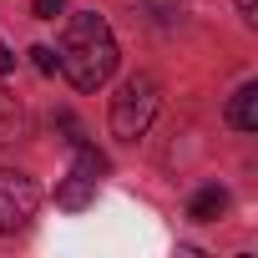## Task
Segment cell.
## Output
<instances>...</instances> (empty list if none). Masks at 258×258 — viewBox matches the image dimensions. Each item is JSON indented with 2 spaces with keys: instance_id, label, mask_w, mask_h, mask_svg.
Wrapping results in <instances>:
<instances>
[{
  "instance_id": "6da1fadb",
  "label": "cell",
  "mask_w": 258,
  "mask_h": 258,
  "mask_svg": "<svg viewBox=\"0 0 258 258\" xmlns=\"http://www.w3.org/2000/svg\"><path fill=\"white\" fill-rule=\"evenodd\" d=\"M56 56H61V71L71 76L76 91H96L116 71V36L96 11H81V16L66 21V36H61Z\"/></svg>"
},
{
  "instance_id": "7a4b0ae2",
  "label": "cell",
  "mask_w": 258,
  "mask_h": 258,
  "mask_svg": "<svg viewBox=\"0 0 258 258\" xmlns=\"http://www.w3.org/2000/svg\"><path fill=\"white\" fill-rule=\"evenodd\" d=\"M152 116H157V81L152 76H126V86L111 96V132L121 137V142H137L147 126H152Z\"/></svg>"
},
{
  "instance_id": "3957f363",
  "label": "cell",
  "mask_w": 258,
  "mask_h": 258,
  "mask_svg": "<svg viewBox=\"0 0 258 258\" xmlns=\"http://www.w3.org/2000/svg\"><path fill=\"white\" fill-rule=\"evenodd\" d=\"M41 208V187L26 172H0V233H16Z\"/></svg>"
},
{
  "instance_id": "277c9868",
  "label": "cell",
  "mask_w": 258,
  "mask_h": 258,
  "mask_svg": "<svg viewBox=\"0 0 258 258\" xmlns=\"http://www.w3.org/2000/svg\"><path fill=\"white\" fill-rule=\"evenodd\" d=\"M228 126H238V132H258V86H238L233 101H228Z\"/></svg>"
},
{
  "instance_id": "5b68a950",
  "label": "cell",
  "mask_w": 258,
  "mask_h": 258,
  "mask_svg": "<svg viewBox=\"0 0 258 258\" xmlns=\"http://www.w3.org/2000/svg\"><path fill=\"white\" fill-rule=\"evenodd\" d=\"M91 198H96V177H86V172H71V177L56 187V203H61V208H71V213H76V208H86Z\"/></svg>"
},
{
  "instance_id": "8992f818",
  "label": "cell",
  "mask_w": 258,
  "mask_h": 258,
  "mask_svg": "<svg viewBox=\"0 0 258 258\" xmlns=\"http://www.w3.org/2000/svg\"><path fill=\"white\" fill-rule=\"evenodd\" d=\"M223 208H228V187H218V182H213V187H203V192L192 198L187 218H192V223H213V218H218Z\"/></svg>"
},
{
  "instance_id": "52a82bcc",
  "label": "cell",
  "mask_w": 258,
  "mask_h": 258,
  "mask_svg": "<svg viewBox=\"0 0 258 258\" xmlns=\"http://www.w3.org/2000/svg\"><path fill=\"white\" fill-rule=\"evenodd\" d=\"M31 61H36L41 76H56V71H61V56H56L51 46H31Z\"/></svg>"
},
{
  "instance_id": "ba28073f",
  "label": "cell",
  "mask_w": 258,
  "mask_h": 258,
  "mask_svg": "<svg viewBox=\"0 0 258 258\" xmlns=\"http://www.w3.org/2000/svg\"><path fill=\"white\" fill-rule=\"evenodd\" d=\"M66 11V0H36V21H56Z\"/></svg>"
},
{
  "instance_id": "9c48e42d",
  "label": "cell",
  "mask_w": 258,
  "mask_h": 258,
  "mask_svg": "<svg viewBox=\"0 0 258 258\" xmlns=\"http://www.w3.org/2000/svg\"><path fill=\"white\" fill-rule=\"evenodd\" d=\"M11 71H16V51L0 41V76H11Z\"/></svg>"
},
{
  "instance_id": "30bf717a",
  "label": "cell",
  "mask_w": 258,
  "mask_h": 258,
  "mask_svg": "<svg viewBox=\"0 0 258 258\" xmlns=\"http://www.w3.org/2000/svg\"><path fill=\"white\" fill-rule=\"evenodd\" d=\"M238 11H243V16L253 21V16H258V0H238Z\"/></svg>"
}]
</instances>
